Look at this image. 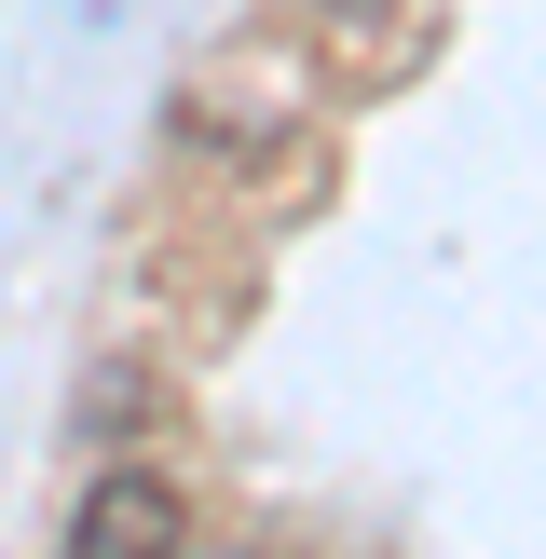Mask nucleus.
I'll return each instance as SVG.
<instances>
[{
    "label": "nucleus",
    "mask_w": 546,
    "mask_h": 559,
    "mask_svg": "<svg viewBox=\"0 0 546 559\" xmlns=\"http://www.w3.org/2000/svg\"><path fill=\"white\" fill-rule=\"evenodd\" d=\"M178 533H191V506L151 478V464H123V478H96V491L69 506V546H82V559H136V546H178Z\"/></svg>",
    "instance_id": "1"
},
{
    "label": "nucleus",
    "mask_w": 546,
    "mask_h": 559,
    "mask_svg": "<svg viewBox=\"0 0 546 559\" xmlns=\"http://www.w3.org/2000/svg\"><path fill=\"white\" fill-rule=\"evenodd\" d=\"M314 14H342V27H382V14H396V0H314Z\"/></svg>",
    "instance_id": "2"
}]
</instances>
